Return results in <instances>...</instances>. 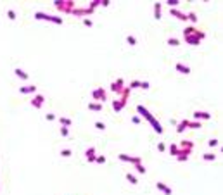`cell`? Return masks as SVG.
Here are the masks:
<instances>
[{
	"mask_svg": "<svg viewBox=\"0 0 223 195\" xmlns=\"http://www.w3.org/2000/svg\"><path fill=\"white\" fill-rule=\"evenodd\" d=\"M216 154H207V152H206V154H203V159H204V161H216Z\"/></svg>",
	"mask_w": 223,
	"mask_h": 195,
	"instance_id": "d590c367",
	"label": "cell"
},
{
	"mask_svg": "<svg viewBox=\"0 0 223 195\" xmlns=\"http://www.w3.org/2000/svg\"><path fill=\"white\" fill-rule=\"evenodd\" d=\"M43 104H45V97H43L42 93H35V97L31 98V105H33L35 109H42Z\"/></svg>",
	"mask_w": 223,
	"mask_h": 195,
	"instance_id": "ba28073f",
	"label": "cell"
},
{
	"mask_svg": "<svg viewBox=\"0 0 223 195\" xmlns=\"http://www.w3.org/2000/svg\"><path fill=\"white\" fill-rule=\"evenodd\" d=\"M137 112H138V116H142L144 119H147V121H150V119L154 117V116H152V112L149 111L145 105H142V104H138V105H137Z\"/></svg>",
	"mask_w": 223,
	"mask_h": 195,
	"instance_id": "8992f818",
	"label": "cell"
},
{
	"mask_svg": "<svg viewBox=\"0 0 223 195\" xmlns=\"http://www.w3.org/2000/svg\"><path fill=\"white\" fill-rule=\"evenodd\" d=\"M169 14H171L173 18L180 19V21H187V14L185 12H182L180 9H169Z\"/></svg>",
	"mask_w": 223,
	"mask_h": 195,
	"instance_id": "2e32d148",
	"label": "cell"
},
{
	"mask_svg": "<svg viewBox=\"0 0 223 195\" xmlns=\"http://www.w3.org/2000/svg\"><path fill=\"white\" fill-rule=\"evenodd\" d=\"M166 4L169 5V9H178V0H166Z\"/></svg>",
	"mask_w": 223,
	"mask_h": 195,
	"instance_id": "8d00e7d4",
	"label": "cell"
},
{
	"mask_svg": "<svg viewBox=\"0 0 223 195\" xmlns=\"http://www.w3.org/2000/svg\"><path fill=\"white\" fill-rule=\"evenodd\" d=\"M73 156V150H71V149H62V150H61V157H66V159H68V157H71Z\"/></svg>",
	"mask_w": 223,
	"mask_h": 195,
	"instance_id": "d6a6232c",
	"label": "cell"
},
{
	"mask_svg": "<svg viewBox=\"0 0 223 195\" xmlns=\"http://www.w3.org/2000/svg\"><path fill=\"white\" fill-rule=\"evenodd\" d=\"M126 43H128V45H130V47H135V45H137V43H138V40L135 38V36H133V35H128V36H126Z\"/></svg>",
	"mask_w": 223,
	"mask_h": 195,
	"instance_id": "f1b7e54d",
	"label": "cell"
},
{
	"mask_svg": "<svg viewBox=\"0 0 223 195\" xmlns=\"http://www.w3.org/2000/svg\"><path fill=\"white\" fill-rule=\"evenodd\" d=\"M95 162H97V164H104V162H106V156H97Z\"/></svg>",
	"mask_w": 223,
	"mask_h": 195,
	"instance_id": "f6af8a7d",
	"label": "cell"
},
{
	"mask_svg": "<svg viewBox=\"0 0 223 195\" xmlns=\"http://www.w3.org/2000/svg\"><path fill=\"white\" fill-rule=\"evenodd\" d=\"M83 24H85L87 28H92V26H93V21L90 19V18H85V19H83Z\"/></svg>",
	"mask_w": 223,
	"mask_h": 195,
	"instance_id": "b9f144b4",
	"label": "cell"
},
{
	"mask_svg": "<svg viewBox=\"0 0 223 195\" xmlns=\"http://www.w3.org/2000/svg\"><path fill=\"white\" fill-rule=\"evenodd\" d=\"M92 156H97V147H88L85 150V157H92Z\"/></svg>",
	"mask_w": 223,
	"mask_h": 195,
	"instance_id": "4316f807",
	"label": "cell"
},
{
	"mask_svg": "<svg viewBox=\"0 0 223 195\" xmlns=\"http://www.w3.org/2000/svg\"><path fill=\"white\" fill-rule=\"evenodd\" d=\"M188 128L190 130H201L203 128V123L201 121H195V119L194 121H188Z\"/></svg>",
	"mask_w": 223,
	"mask_h": 195,
	"instance_id": "603a6c76",
	"label": "cell"
},
{
	"mask_svg": "<svg viewBox=\"0 0 223 195\" xmlns=\"http://www.w3.org/2000/svg\"><path fill=\"white\" fill-rule=\"evenodd\" d=\"M92 98L95 100V102H106L107 100V93H106V90L102 88V86H99V88H95V90H92Z\"/></svg>",
	"mask_w": 223,
	"mask_h": 195,
	"instance_id": "277c9868",
	"label": "cell"
},
{
	"mask_svg": "<svg viewBox=\"0 0 223 195\" xmlns=\"http://www.w3.org/2000/svg\"><path fill=\"white\" fill-rule=\"evenodd\" d=\"M204 38H206V33H204V31H201V29H197V28H194V31H192V33H188V35L183 36L185 43L192 45V47H197V45H199Z\"/></svg>",
	"mask_w": 223,
	"mask_h": 195,
	"instance_id": "6da1fadb",
	"label": "cell"
},
{
	"mask_svg": "<svg viewBox=\"0 0 223 195\" xmlns=\"http://www.w3.org/2000/svg\"><path fill=\"white\" fill-rule=\"evenodd\" d=\"M149 123H150V126H152V130H154V131H156L157 135H163V131H164V128H163V126H161V123H159V121L156 119V116L152 117V119L149 121Z\"/></svg>",
	"mask_w": 223,
	"mask_h": 195,
	"instance_id": "8fae6325",
	"label": "cell"
},
{
	"mask_svg": "<svg viewBox=\"0 0 223 195\" xmlns=\"http://www.w3.org/2000/svg\"><path fill=\"white\" fill-rule=\"evenodd\" d=\"M140 88H142V90H149V88H150V83H149V81H140Z\"/></svg>",
	"mask_w": 223,
	"mask_h": 195,
	"instance_id": "7bdbcfd3",
	"label": "cell"
},
{
	"mask_svg": "<svg viewBox=\"0 0 223 195\" xmlns=\"http://www.w3.org/2000/svg\"><path fill=\"white\" fill-rule=\"evenodd\" d=\"M125 178L130 181L131 185H137V183H138V178H137L135 175H131V173H126V175H125Z\"/></svg>",
	"mask_w": 223,
	"mask_h": 195,
	"instance_id": "d4e9b609",
	"label": "cell"
},
{
	"mask_svg": "<svg viewBox=\"0 0 223 195\" xmlns=\"http://www.w3.org/2000/svg\"><path fill=\"white\" fill-rule=\"evenodd\" d=\"M178 149H180V150H185L188 154H192V150H194V142H192V140H182L180 145H178Z\"/></svg>",
	"mask_w": 223,
	"mask_h": 195,
	"instance_id": "9c48e42d",
	"label": "cell"
},
{
	"mask_svg": "<svg viewBox=\"0 0 223 195\" xmlns=\"http://www.w3.org/2000/svg\"><path fill=\"white\" fill-rule=\"evenodd\" d=\"M14 74H16L19 79H24V81H28V79H30V74H28L24 69H21V67H16V69H14Z\"/></svg>",
	"mask_w": 223,
	"mask_h": 195,
	"instance_id": "ac0fdd59",
	"label": "cell"
},
{
	"mask_svg": "<svg viewBox=\"0 0 223 195\" xmlns=\"http://www.w3.org/2000/svg\"><path fill=\"white\" fill-rule=\"evenodd\" d=\"M88 111H92V112H100V111H102V104H100V102H90V104H88Z\"/></svg>",
	"mask_w": 223,
	"mask_h": 195,
	"instance_id": "ffe728a7",
	"label": "cell"
},
{
	"mask_svg": "<svg viewBox=\"0 0 223 195\" xmlns=\"http://www.w3.org/2000/svg\"><path fill=\"white\" fill-rule=\"evenodd\" d=\"M111 105H112V109H114V112H121V111L125 109V107L121 105V102H119L118 98H114V100H112V102H111Z\"/></svg>",
	"mask_w": 223,
	"mask_h": 195,
	"instance_id": "44dd1931",
	"label": "cell"
},
{
	"mask_svg": "<svg viewBox=\"0 0 223 195\" xmlns=\"http://www.w3.org/2000/svg\"><path fill=\"white\" fill-rule=\"evenodd\" d=\"M57 121L61 123V126H68V128L73 124V119H71V117H64V116H62V117H59Z\"/></svg>",
	"mask_w": 223,
	"mask_h": 195,
	"instance_id": "7402d4cb",
	"label": "cell"
},
{
	"mask_svg": "<svg viewBox=\"0 0 223 195\" xmlns=\"http://www.w3.org/2000/svg\"><path fill=\"white\" fill-rule=\"evenodd\" d=\"M95 159H97V156H92V157H87V161H88V162H95Z\"/></svg>",
	"mask_w": 223,
	"mask_h": 195,
	"instance_id": "f907efd6",
	"label": "cell"
},
{
	"mask_svg": "<svg viewBox=\"0 0 223 195\" xmlns=\"http://www.w3.org/2000/svg\"><path fill=\"white\" fill-rule=\"evenodd\" d=\"M194 119L195 121H209L211 119V114L206 112V111H195L194 112Z\"/></svg>",
	"mask_w": 223,
	"mask_h": 195,
	"instance_id": "7c38bea8",
	"label": "cell"
},
{
	"mask_svg": "<svg viewBox=\"0 0 223 195\" xmlns=\"http://www.w3.org/2000/svg\"><path fill=\"white\" fill-rule=\"evenodd\" d=\"M157 150H159V152H166V145H164L163 142H159V143H157Z\"/></svg>",
	"mask_w": 223,
	"mask_h": 195,
	"instance_id": "bcb514c9",
	"label": "cell"
},
{
	"mask_svg": "<svg viewBox=\"0 0 223 195\" xmlns=\"http://www.w3.org/2000/svg\"><path fill=\"white\" fill-rule=\"evenodd\" d=\"M19 92L21 93H37V85H28V86H21L19 88Z\"/></svg>",
	"mask_w": 223,
	"mask_h": 195,
	"instance_id": "d6986e66",
	"label": "cell"
},
{
	"mask_svg": "<svg viewBox=\"0 0 223 195\" xmlns=\"http://www.w3.org/2000/svg\"><path fill=\"white\" fill-rule=\"evenodd\" d=\"M7 18L11 21H16V18H18V14H16V11H12V9H9L7 11Z\"/></svg>",
	"mask_w": 223,
	"mask_h": 195,
	"instance_id": "74e56055",
	"label": "cell"
},
{
	"mask_svg": "<svg viewBox=\"0 0 223 195\" xmlns=\"http://www.w3.org/2000/svg\"><path fill=\"white\" fill-rule=\"evenodd\" d=\"M176 123H178V121H176V119H173V117H171V119H169V124H173V126H176Z\"/></svg>",
	"mask_w": 223,
	"mask_h": 195,
	"instance_id": "816d5d0a",
	"label": "cell"
},
{
	"mask_svg": "<svg viewBox=\"0 0 223 195\" xmlns=\"http://www.w3.org/2000/svg\"><path fill=\"white\" fill-rule=\"evenodd\" d=\"M175 69H176L180 74H185V76H187V74H190V71H192V69H190V66H187V64H182V62H178V64L175 66Z\"/></svg>",
	"mask_w": 223,
	"mask_h": 195,
	"instance_id": "9a60e30c",
	"label": "cell"
},
{
	"mask_svg": "<svg viewBox=\"0 0 223 195\" xmlns=\"http://www.w3.org/2000/svg\"><path fill=\"white\" fill-rule=\"evenodd\" d=\"M35 19L37 21H49V22H54V24H62L64 19L61 16H50L47 12H42V11H37L35 12Z\"/></svg>",
	"mask_w": 223,
	"mask_h": 195,
	"instance_id": "3957f363",
	"label": "cell"
},
{
	"mask_svg": "<svg viewBox=\"0 0 223 195\" xmlns=\"http://www.w3.org/2000/svg\"><path fill=\"white\" fill-rule=\"evenodd\" d=\"M218 145H220V140H218V138L207 140V147H209V149H215V147H218Z\"/></svg>",
	"mask_w": 223,
	"mask_h": 195,
	"instance_id": "83f0119b",
	"label": "cell"
},
{
	"mask_svg": "<svg viewBox=\"0 0 223 195\" xmlns=\"http://www.w3.org/2000/svg\"><path fill=\"white\" fill-rule=\"evenodd\" d=\"M73 16H76V18H83L85 19V16H92L93 11L90 9V7H74V11L71 12Z\"/></svg>",
	"mask_w": 223,
	"mask_h": 195,
	"instance_id": "5b68a950",
	"label": "cell"
},
{
	"mask_svg": "<svg viewBox=\"0 0 223 195\" xmlns=\"http://www.w3.org/2000/svg\"><path fill=\"white\" fill-rule=\"evenodd\" d=\"M95 128H97L99 131H104V130H106V124H104L102 121H97V123H95Z\"/></svg>",
	"mask_w": 223,
	"mask_h": 195,
	"instance_id": "60d3db41",
	"label": "cell"
},
{
	"mask_svg": "<svg viewBox=\"0 0 223 195\" xmlns=\"http://www.w3.org/2000/svg\"><path fill=\"white\" fill-rule=\"evenodd\" d=\"M187 21H190L192 22V26H195V22H197V14L192 11V12H188L187 14Z\"/></svg>",
	"mask_w": 223,
	"mask_h": 195,
	"instance_id": "cb8c5ba5",
	"label": "cell"
},
{
	"mask_svg": "<svg viewBox=\"0 0 223 195\" xmlns=\"http://www.w3.org/2000/svg\"><path fill=\"white\" fill-rule=\"evenodd\" d=\"M130 92H131L130 88H128V86H125V88L121 90V93H119L121 97L118 98V100L121 102V105H123V107H126V104H128V97H130Z\"/></svg>",
	"mask_w": 223,
	"mask_h": 195,
	"instance_id": "30bf717a",
	"label": "cell"
},
{
	"mask_svg": "<svg viewBox=\"0 0 223 195\" xmlns=\"http://www.w3.org/2000/svg\"><path fill=\"white\" fill-rule=\"evenodd\" d=\"M156 188H157L159 192H163L164 195H173V190L168 187L166 183H163V181H157V183H156Z\"/></svg>",
	"mask_w": 223,
	"mask_h": 195,
	"instance_id": "5bb4252c",
	"label": "cell"
},
{
	"mask_svg": "<svg viewBox=\"0 0 223 195\" xmlns=\"http://www.w3.org/2000/svg\"><path fill=\"white\" fill-rule=\"evenodd\" d=\"M166 43L169 45V47H178V45H180V40L175 38V36H171V38L166 40Z\"/></svg>",
	"mask_w": 223,
	"mask_h": 195,
	"instance_id": "484cf974",
	"label": "cell"
},
{
	"mask_svg": "<svg viewBox=\"0 0 223 195\" xmlns=\"http://www.w3.org/2000/svg\"><path fill=\"white\" fill-rule=\"evenodd\" d=\"M131 123H133V124H140V123H142V117L140 116H131Z\"/></svg>",
	"mask_w": 223,
	"mask_h": 195,
	"instance_id": "ee69618b",
	"label": "cell"
},
{
	"mask_svg": "<svg viewBox=\"0 0 223 195\" xmlns=\"http://www.w3.org/2000/svg\"><path fill=\"white\" fill-rule=\"evenodd\" d=\"M118 159H119V161H123V162H130L131 156H130V154H118Z\"/></svg>",
	"mask_w": 223,
	"mask_h": 195,
	"instance_id": "1f68e13d",
	"label": "cell"
},
{
	"mask_svg": "<svg viewBox=\"0 0 223 195\" xmlns=\"http://www.w3.org/2000/svg\"><path fill=\"white\" fill-rule=\"evenodd\" d=\"M133 166H137V164H142V157L140 156H131V161H130Z\"/></svg>",
	"mask_w": 223,
	"mask_h": 195,
	"instance_id": "e575fe53",
	"label": "cell"
},
{
	"mask_svg": "<svg viewBox=\"0 0 223 195\" xmlns=\"http://www.w3.org/2000/svg\"><path fill=\"white\" fill-rule=\"evenodd\" d=\"M187 128H188V119H182L180 123H176V133H183Z\"/></svg>",
	"mask_w": 223,
	"mask_h": 195,
	"instance_id": "e0dca14e",
	"label": "cell"
},
{
	"mask_svg": "<svg viewBox=\"0 0 223 195\" xmlns=\"http://www.w3.org/2000/svg\"><path fill=\"white\" fill-rule=\"evenodd\" d=\"M88 7H90V9H92V11H95V9H97V7H100V0H92V2H90V5H88Z\"/></svg>",
	"mask_w": 223,
	"mask_h": 195,
	"instance_id": "ab89813d",
	"label": "cell"
},
{
	"mask_svg": "<svg viewBox=\"0 0 223 195\" xmlns=\"http://www.w3.org/2000/svg\"><path fill=\"white\" fill-rule=\"evenodd\" d=\"M135 169L138 171V175H145V173H147V169L144 168V164H137V166H135Z\"/></svg>",
	"mask_w": 223,
	"mask_h": 195,
	"instance_id": "f35d334b",
	"label": "cell"
},
{
	"mask_svg": "<svg viewBox=\"0 0 223 195\" xmlns=\"http://www.w3.org/2000/svg\"><path fill=\"white\" fill-rule=\"evenodd\" d=\"M54 7L62 14H71L76 7V4L73 0H54Z\"/></svg>",
	"mask_w": 223,
	"mask_h": 195,
	"instance_id": "7a4b0ae2",
	"label": "cell"
},
{
	"mask_svg": "<svg viewBox=\"0 0 223 195\" xmlns=\"http://www.w3.org/2000/svg\"><path fill=\"white\" fill-rule=\"evenodd\" d=\"M123 88H125V79L123 78H118L116 81L111 83V92H114V93H121Z\"/></svg>",
	"mask_w": 223,
	"mask_h": 195,
	"instance_id": "52a82bcc",
	"label": "cell"
},
{
	"mask_svg": "<svg viewBox=\"0 0 223 195\" xmlns=\"http://www.w3.org/2000/svg\"><path fill=\"white\" fill-rule=\"evenodd\" d=\"M176 161H178V162H187V161H188V157H187V156H176Z\"/></svg>",
	"mask_w": 223,
	"mask_h": 195,
	"instance_id": "c3c4849f",
	"label": "cell"
},
{
	"mask_svg": "<svg viewBox=\"0 0 223 195\" xmlns=\"http://www.w3.org/2000/svg\"><path fill=\"white\" fill-rule=\"evenodd\" d=\"M100 5H102V7H107V5H109V0H100Z\"/></svg>",
	"mask_w": 223,
	"mask_h": 195,
	"instance_id": "681fc988",
	"label": "cell"
},
{
	"mask_svg": "<svg viewBox=\"0 0 223 195\" xmlns=\"http://www.w3.org/2000/svg\"><path fill=\"white\" fill-rule=\"evenodd\" d=\"M130 90H135V88H140V79H133L130 85H128Z\"/></svg>",
	"mask_w": 223,
	"mask_h": 195,
	"instance_id": "836d02e7",
	"label": "cell"
},
{
	"mask_svg": "<svg viewBox=\"0 0 223 195\" xmlns=\"http://www.w3.org/2000/svg\"><path fill=\"white\" fill-rule=\"evenodd\" d=\"M45 119H47V121H54V119H56V114H54V112H47V114H45Z\"/></svg>",
	"mask_w": 223,
	"mask_h": 195,
	"instance_id": "7dc6e473",
	"label": "cell"
},
{
	"mask_svg": "<svg viewBox=\"0 0 223 195\" xmlns=\"http://www.w3.org/2000/svg\"><path fill=\"white\" fill-rule=\"evenodd\" d=\"M152 9H154V19L159 21L163 18V12H161V11H163V4H161V2H156V4L152 5Z\"/></svg>",
	"mask_w": 223,
	"mask_h": 195,
	"instance_id": "4fadbf2b",
	"label": "cell"
},
{
	"mask_svg": "<svg viewBox=\"0 0 223 195\" xmlns=\"http://www.w3.org/2000/svg\"><path fill=\"white\" fill-rule=\"evenodd\" d=\"M59 133H61V137L68 138L69 137V128H68V126H61V128H59Z\"/></svg>",
	"mask_w": 223,
	"mask_h": 195,
	"instance_id": "f546056e",
	"label": "cell"
},
{
	"mask_svg": "<svg viewBox=\"0 0 223 195\" xmlns=\"http://www.w3.org/2000/svg\"><path fill=\"white\" fill-rule=\"evenodd\" d=\"M176 152H178V143H171L169 145V156L176 157Z\"/></svg>",
	"mask_w": 223,
	"mask_h": 195,
	"instance_id": "4dcf8cb0",
	"label": "cell"
}]
</instances>
